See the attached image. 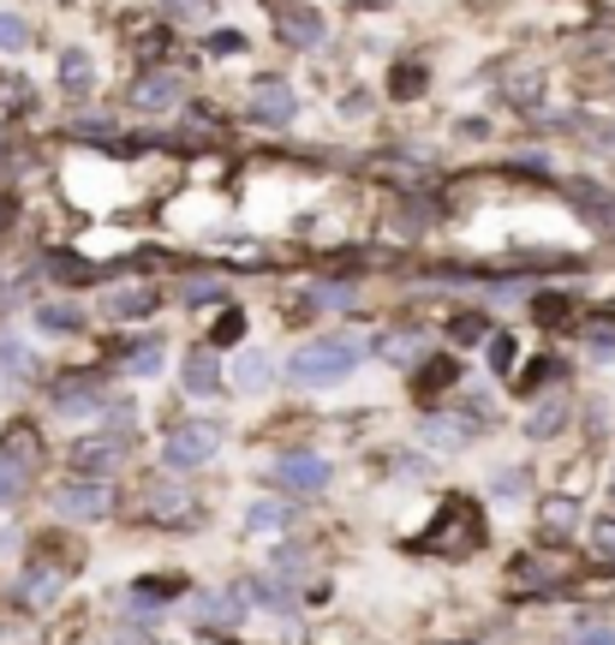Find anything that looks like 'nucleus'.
I'll list each match as a JSON object with an SVG mask.
<instances>
[{"mask_svg":"<svg viewBox=\"0 0 615 645\" xmlns=\"http://www.w3.org/2000/svg\"><path fill=\"white\" fill-rule=\"evenodd\" d=\"M544 377H555V364H532V371H526V383H520V389H538V383H544Z\"/></svg>","mask_w":615,"mask_h":645,"instance_id":"nucleus-47","label":"nucleus"},{"mask_svg":"<svg viewBox=\"0 0 615 645\" xmlns=\"http://www.w3.org/2000/svg\"><path fill=\"white\" fill-rule=\"evenodd\" d=\"M585 341H592L597 353H615V317H597V322H585Z\"/></svg>","mask_w":615,"mask_h":645,"instance_id":"nucleus-40","label":"nucleus"},{"mask_svg":"<svg viewBox=\"0 0 615 645\" xmlns=\"http://www.w3.org/2000/svg\"><path fill=\"white\" fill-rule=\"evenodd\" d=\"M215 448H222V431H215V424H180V431L168 436L162 461H168V466H180V473H185V466H203Z\"/></svg>","mask_w":615,"mask_h":645,"instance_id":"nucleus-4","label":"nucleus"},{"mask_svg":"<svg viewBox=\"0 0 615 645\" xmlns=\"http://www.w3.org/2000/svg\"><path fill=\"white\" fill-rule=\"evenodd\" d=\"M454 377H460V364L436 353V359H431V364H424V371H418V394H424V401H431V394H443V389L454 383Z\"/></svg>","mask_w":615,"mask_h":645,"instance_id":"nucleus-24","label":"nucleus"},{"mask_svg":"<svg viewBox=\"0 0 615 645\" xmlns=\"http://www.w3.org/2000/svg\"><path fill=\"white\" fill-rule=\"evenodd\" d=\"M215 383H222V364H215L210 347H198V353L185 359V389H192V394H210Z\"/></svg>","mask_w":615,"mask_h":645,"instance_id":"nucleus-17","label":"nucleus"},{"mask_svg":"<svg viewBox=\"0 0 615 645\" xmlns=\"http://www.w3.org/2000/svg\"><path fill=\"white\" fill-rule=\"evenodd\" d=\"M293 526V503H257L245 515V532H287Z\"/></svg>","mask_w":615,"mask_h":645,"instance_id":"nucleus-21","label":"nucleus"},{"mask_svg":"<svg viewBox=\"0 0 615 645\" xmlns=\"http://www.w3.org/2000/svg\"><path fill=\"white\" fill-rule=\"evenodd\" d=\"M114 466H120V443H78L72 448V473H84V478H102Z\"/></svg>","mask_w":615,"mask_h":645,"instance_id":"nucleus-13","label":"nucleus"},{"mask_svg":"<svg viewBox=\"0 0 615 645\" xmlns=\"http://www.w3.org/2000/svg\"><path fill=\"white\" fill-rule=\"evenodd\" d=\"M347 7H389V0H347Z\"/></svg>","mask_w":615,"mask_h":645,"instance_id":"nucleus-48","label":"nucleus"},{"mask_svg":"<svg viewBox=\"0 0 615 645\" xmlns=\"http://www.w3.org/2000/svg\"><path fill=\"white\" fill-rule=\"evenodd\" d=\"M574 645H615V627L592 622V627H580V634H574Z\"/></svg>","mask_w":615,"mask_h":645,"instance_id":"nucleus-44","label":"nucleus"},{"mask_svg":"<svg viewBox=\"0 0 615 645\" xmlns=\"http://www.w3.org/2000/svg\"><path fill=\"white\" fill-rule=\"evenodd\" d=\"M49 269H54V282H96V263H78V257H72V252H61V257H54L49 263Z\"/></svg>","mask_w":615,"mask_h":645,"instance_id":"nucleus-29","label":"nucleus"},{"mask_svg":"<svg viewBox=\"0 0 615 645\" xmlns=\"http://www.w3.org/2000/svg\"><path fill=\"white\" fill-rule=\"evenodd\" d=\"M609 503H615V473H609Z\"/></svg>","mask_w":615,"mask_h":645,"instance_id":"nucleus-49","label":"nucleus"},{"mask_svg":"<svg viewBox=\"0 0 615 645\" xmlns=\"http://www.w3.org/2000/svg\"><path fill=\"white\" fill-rule=\"evenodd\" d=\"M490 371H496V377L515 371V335H502V329L490 335Z\"/></svg>","mask_w":615,"mask_h":645,"instance_id":"nucleus-32","label":"nucleus"},{"mask_svg":"<svg viewBox=\"0 0 615 645\" xmlns=\"http://www.w3.org/2000/svg\"><path fill=\"white\" fill-rule=\"evenodd\" d=\"M568 305H574V299H562V293H538L532 311H538V322H550V329H555V322H568Z\"/></svg>","mask_w":615,"mask_h":645,"instance_id":"nucleus-35","label":"nucleus"},{"mask_svg":"<svg viewBox=\"0 0 615 645\" xmlns=\"http://www.w3.org/2000/svg\"><path fill=\"white\" fill-rule=\"evenodd\" d=\"M162 12H168V19H180V24H210L215 19V0H162Z\"/></svg>","mask_w":615,"mask_h":645,"instance_id":"nucleus-26","label":"nucleus"},{"mask_svg":"<svg viewBox=\"0 0 615 645\" xmlns=\"http://www.w3.org/2000/svg\"><path fill=\"white\" fill-rule=\"evenodd\" d=\"M592 550L604 556V562H615V520H597L592 526Z\"/></svg>","mask_w":615,"mask_h":645,"instance_id":"nucleus-43","label":"nucleus"},{"mask_svg":"<svg viewBox=\"0 0 615 645\" xmlns=\"http://www.w3.org/2000/svg\"><path fill=\"white\" fill-rule=\"evenodd\" d=\"M102 401H108V394H102L91 377H66V383L54 389V413L61 419H84V413H96Z\"/></svg>","mask_w":615,"mask_h":645,"instance_id":"nucleus-9","label":"nucleus"},{"mask_svg":"<svg viewBox=\"0 0 615 645\" xmlns=\"http://www.w3.org/2000/svg\"><path fill=\"white\" fill-rule=\"evenodd\" d=\"M0 364H7V371H19V377H24V371H31V353H24V347L12 341V335H7V341H0Z\"/></svg>","mask_w":615,"mask_h":645,"instance_id":"nucleus-42","label":"nucleus"},{"mask_svg":"<svg viewBox=\"0 0 615 645\" xmlns=\"http://www.w3.org/2000/svg\"><path fill=\"white\" fill-rule=\"evenodd\" d=\"M413 347H418V335H413V329L383 335V359H389V364H406V359H413Z\"/></svg>","mask_w":615,"mask_h":645,"instance_id":"nucleus-36","label":"nucleus"},{"mask_svg":"<svg viewBox=\"0 0 615 645\" xmlns=\"http://www.w3.org/2000/svg\"><path fill=\"white\" fill-rule=\"evenodd\" d=\"M0 461H12L19 473H31V466L42 461V448H36V431H31V424H12V431L0 436Z\"/></svg>","mask_w":615,"mask_h":645,"instance_id":"nucleus-14","label":"nucleus"},{"mask_svg":"<svg viewBox=\"0 0 615 645\" xmlns=\"http://www.w3.org/2000/svg\"><path fill=\"white\" fill-rule=\"evenodd\" d=\"M353 364H359V341H347V335H329V341L299 347V353H293V364H287V377H293V383H305V389H324V383H341Z\"/></svg>","mask_w":615,"mask_h":645,"instance_id":"nucleus-1","label":"nucleus"},{"mask_svg":"<svg viewBox=\"0 0 615 645\" xmlns=\"http://www.w3.org/2000/svg\"><path fill=\"white\" fill-rule=\"evenodd\" d=\"M574 520H580V503H574V496H544V503H538V526H544L550 538L574 532Z\"/></svg>","mask_w":615,"mask_h":645,"instance_id":"nucleus-16","label":"nucleus"},{"mask_svg":"<svg viewBox=\"0 0 615 645\" xmlns=\"http://www.w3.org/2000/svg\"><path fill=\"white\" fill-rule=\"evenodd\" d=\"M61 84H66L72 96H84V91H91V84H96V72H91V54H84V49H66V54H61Z\"/></svg>","mask_w":615,"mask_h":645,"instance_id":"nucleus-19","label":"nucleus"},{"mask_svg":"<svg viewBox=\"0 0 615 645\" xmlns=\"http://www.w3.org/2000/svg\"><path fill=\"white\" fill-rule=\"evenodd\" d=\"M0 222H7V203H0Z\"/></svg>","mask_w":615,"mask_h":645,"instance_id":"nucleus-50","label":"nucleus"},{"mask_svg":"<svg viewBox=\"0 0 615 645\" xmlns=\"http://www.w3.org/2000/svg\"><path fill=\"white\" fill-rule=\"evenodd\" d=\"M180 585H185V580H173V574H162V580H138V598H144V604H168V598H180Z\"/></svg>","mask_w":615,"mask_h":645,"instance_id":"nucleus-30","label":"nucleus"},{"mask_svg":"<svg viewBox=\"0 0 615 645\" xmlns=\"http://www.w3.org/2000/svg\"><path fill=\"white\" fill-rule=\"evenodd\" d=\"M24 496V473L12 461H0V503H19Z\"/></svg>","mask_w":615,"mask_h":645,"instance_id":"nucleus-41","label":"nucleus"},{"mask_svg":"<svg viewBox=\"0 0 615 645\" xmlns=\"http://www.w3.org/2000/svg\"><path fill=\"white\" fill-rule=\"evenodd\" d=\"M424 550H448V556H466L478 544V508L466 503V496H448L443 515H436V526L418 538Z\"/></svg>","mask_w":615,"mask_h":645,"instance_id":"nucleus-2","label":"nucleus"},{"mask_svg":"<svg viewBox=\"0 0 615 645\" xmlns=\"http://www.w3.org/2000/svg\"><path fill=\"white\" fill-rule=\"evenodd\" d=\"M282 36L293 49H317V42H324V19H317L311 7H282Z\"/></svg>","mask_w":615,"mask_h":645,"instance_id":"nucleus-11","label":"nucleus"},{"mask_svg":"<svg viewBox=\"0 0 615 645\" xmlns=\"http://www.w3.org/2000/svg\"><path fill=\"white\" fill-rule=\"evenodd\" d=\"M502 91L515 102H532L538 91H544V72H538V66H508L502 72Z\"/></svg>","mask_w":615,"mask_h":645,"instance_id":"nucleus-23","label":"nucleus"},{"mask_svg":"<svg viewBox=\"0 0 615 645\" xmlns=\"http://www.w3.org/2000/svg\"><path fill=\"white\" fill-rule=\"evenodd\" d=\"M150 311H156V287H114L108 293V317H120V322L150 317Z\"/></svg>","mask_w":615,"mask_h":645,"instance_id":"nucleus-15","label":"nucleus"},{"mask_svg":"<svg viewBox=\"0 0 615 645\" xmlns=\"http://www.w3.org/2000/svg\"><path fill=\"white\" fill-rule=\"evenodd\" d=\"M478 436V419H424V443H436V448H466Z\"/></svg>","mask_w":615,"mask_h":645,"instance_id":"nucleus-12","label":"nucleus"},{"mask_svg":"<svg viewBox=\"0 0 615 645\" xmlns=\"http://www.w3.org/2000/svg\"><path fill=\"white\" fill-rule=\"evenodd\" d=\"M245 598H252V604H263V610H275V615H293V610H299V598H293L287 585H275V580H245Z\"/></svg>","mask_w":615,"mask_h":645,"instance_id":"nucleus-18","label":"nucleus"},{"mask_svg":"<svg viewBox=\"0 0 615 645\" xmlns=\"http://www.w3.org/2000/svg\"><path fill=\"white\" fill-rule=\"evenodd\" d=\"M198 615H203V622H240V598L203 592V598H198Z\"/></svg>","mask_w":615,"mask_h":645,"instance_id":"nucleus-27","label":"nucleus"},{"mask_svg":"<svg viewBox=\"0 0 615 645\" xmlns=\"http://www.w3.org/2000/svg\"><path fill=\"white\" fill-rule=\"evenodd\" d=\"M568 574H574V562H568V556H555V550H532V556H520L515 562V580L520 592H550V585H562Z\"/></svg>","mask_w":615,"mask_h":645,"instance_id":"nucleus-5","label":"nucleus"},{"mask_svg":"<svg viewBox=\"0 0 615 645\" xmlns=\"http://www.w3.org/2000/svg\"><path fill=\"white\" fill-rule=\"evenodd\" d=\"M203 299H222L215 282H185V305H203Z\"/></svg>","mask_w":615,"mask_h":645,"instance_id":"nucleus-45","label":"nucleus"},{"mask_svg":"<svg viewBox=\"0 0 615 645\" xmlns=\"http://www.w3.org/2000/svg\"><path fill=\"white\" fill-rule=\"evenodd\" d=\"M389 91H394V96H418V91H424V66H394Z\"/></svg>","mask_w":615,"mask_h":645,"instance_id":"nucleus-39","label":"nucleus"},{"mask_svg":"<svg viewBox=\"0 0 615 645\" xmlns=\"http://www.w3.org/2000/svg\"><path fill=\"white\" fill-rule=\"evenodd\" d=\"M496 490H502V496H520V490H526V473H502V484H496Z\"/></svg>","mask_w":615,"mask_h":645,"instance_id":"nucleus-46","label":"nucleus"},{"mask_svg":"<svg viewBox=\"0 0 615 645\" xmlns=\"http://www.w3.org/2000/svg\"><path fill=\"white\" fill-rule=\"evenodd\" d=\"M574 198H580V203H597V222L615 228V198L604 192V186H574Z\"/></svg>","mask_w":615,"mask_h":645,"instance_id":"nucleus-37","label":"nucleus"},{"mask_svg":"<svg viewBox=\"0 0 615 645\" xmlns=\"http://www.w3.org/2000/svg\"><path fill=\"white\" fill-rule=\"evenodd\" d=\"M150 503H144V515H162V520H173V515H185V503H180V490H168V484H150Z\"/></svg>","mask_w":615,"mask_h":645,"instance_id":"nucleus-28","label":"nucleus"},{"mask_svg":"<svg viewBox=\"0 0 615 645\" xmlns=\"http://www.w3.org/2000/svg\"><path fill=\"white\" fill-rule=\"evenodd\" d=\"M24 42H31V24H24V19H12V12H0V49H7V54H19Z\"/></svg>","mask_w":615,"mask_h":645,"instance_id":"nucleus-33","label":"nucleus"},{"mask_svg":"<svg viewBox=\"0 0 615 645\" xmlns=\"http://www.w3.org/2000/svg\"><path fill=\"white\" fill-rule=\"evenodd\" d=\"M293 114H299V96H293L287 78H257L252 84V120L263 126H287Z\"/></svg>","mask_w":615,"mask_h":645,"instance_id":"nucleus-6","label":"nucleus"},{"mask_svg":"<svg viewBox=\"0 0 615 645\" xmlns=\"http://www.w3.org/2000/svg\"><path fill=\"white\" fill-rule=\"evenodd\" d=\"M562 424H568V401H544L532 419H526V436H532V443H550Z\"/></svg>","mask_w":615,"mask_h":645,"instance_id":"nucleus-20","label":"nucleus"},{"mask_svg":"<svg viewBox=\"0 0 615 645\" xmlns=\"http://www.w3.org/2000/svg\"><path fill=\"white\" fill-rule=\"evenodd\" d=\"M12 592H19V604H31V610H49V604H54V592H61V568H54V562H36V568H24Z\"/></svg>","mask_w":615,"mask_h":645,"instance_id":"nucleus-8","label":"nucleus"},{"mask_svg":"<svg viewBox=\"0 0 615 645\" xmlns=\"http://www.w3.org/2000/svg\"><path fill=\"white\" fill-rule=\"evenodd\" d=\"M269 359H263V353H240V364H233V383H240V389H269Z\"/></svg>","mask_w":615,"mask_h":645,"instance_id":"nucleus-25","label":"nucleus"},{"mask_svg":"<svg viewBox=\"0 0 615 645\" xmlns=\"http://www.w3.org/2000/svg\"><path fill=\"white\" fill-rule=\"evenodd\" d=\"M162 359H168L162 341H131L126 347V371L131 377H156V371H162Z\"/></svg>","mask_w":615,"mask_h":645,"instance_id":"nucleus-22","label":"nucleus"},{"mask_svg":"<svg viewBox=\"0 0 615 645\" xmlns=\"http://www.w3.org/2000/svg\"><path fill=\"white\" fill-rule=\"evenodd\" d=\"M240 335H245V311H227V317L210 329V347H233Z\"/></svg>","mask_w":615,"mask_h":645,"instance_id":"nucleus-38","label":"nucleus"},{"mask_svg":"<svg viewBox=\"0 0 615 645\" xmlns=\"http://www.w3.org/2000/svg\"><path fill=\"white\" fill-rule=\"evenodd\" d=\"M180 102V78L173 72H150V78H138V91H131V108L150 114V108H173Z\"/></svg>","mask_w":615,"mask_h":645,"instance_id":"nucleus-10","label":"nucleus"},{"mask_svg":"<svg viewBox=\"0 0 615 645\" xmlns=\"http://www.w3.org/2000/svg\"><path fill=\"white\" fill-rule=\"evenodd\" d=\"M108 484H96V478H78V484H61V496H54V508H61L66 520H102L108 515Z\"/></svg>","mask_w":615,"mask_h":645,"instance_id":"nucleus-7","label":"nucleus"},{"mask_svg":"<svg viewBox=\"0 0 615 645\" xmlns=\"http://www.w3.org/2000/svg\"><path fill=\"white\" fill-rule=\"evenodd\" d=\"M78 311H72V305H42V329H54V335H72L78 329Z\"/></svg>","mask_w":615,"mask_h":645,"instance_id":"nucleus-34","label":"nucleus"},{"mask_svg":"<svg viewBox=\"0 0 615 645\" xmlns=\"http://www.w3.org/2000/svg\"><path fill=\"white\" fill-rule=\"evenodd\" d=\"M448 341H460V347L466 341H490V322L485 317H454L448 322Z\"/></svg>","mask_w":615,"mask_h":645,"instance_id":"nucleus-31","label":"nucleus"},{"mask_svg":"<svg viewBox=\"0 0 615 645\" xmlns=\"http://www.w3.org/2000/svg\"><path fill=\"white\" fill-rule=\"evenodd\" d=\"M329 478H335V466L324 461V454H282L275 461V484H287V490H299V496H317V490H329Z\"/></svg>","mask_w":615,"mask_h":645,"instance_id":"nucleus-3","label":"nucleus"}]
</instances>
